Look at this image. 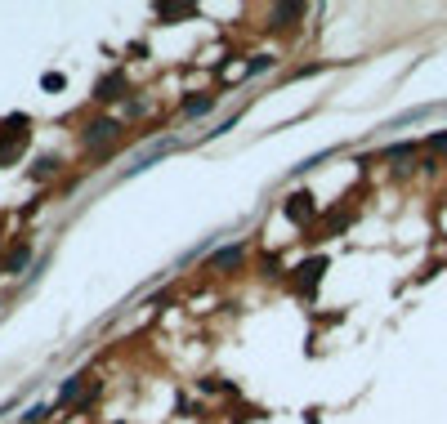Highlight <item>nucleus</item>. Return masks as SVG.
<instances>
[{"instance_id": "6", "label": "nucleus", "mask_w": 447, "mask_h": 424, "mask_svg": "<svg viewBox=\"0 0 447 424\" xmlns=\"http://www.w3.org/2000/svg\"><path fill=\"white\" fill-rule=\"evenodd\" d=\"M309 214H313V197H305V192H295V197L286 201V219H291V224H305Z\"/></svg>"}, {"instance_id": "12", "label": "nucleus", "mask_w": 447, "mask_h": 424, "mask_svg": "<svg viewBox=\"0 0 447 424\" xmlns=\"http://www.w3.org/2000/svg\"><path fill=\"white\" fill-rule=\"evenodd\" d=\"M269 67H273V58H269V54H255V58L246 63V71H241V76H260V71H269Z\"/></svg>"}, {"instance_id": "10", "label": "nucleus", "mask_w": 447, "mask_h": 424, "mask_svg": "<svg viewBox=\"0 0 447 424\" xmlns=\"http://www.w3.org/2000/svg\"><path fill=\"white\" fill-rule=\"evenodd\" d=\"M81 384H86V375H72V380L63 384V389H58V406H63V402H76V393H81Z\"/></svg>"}, {"instance_id": "15", "label": "nucleus", "mask_w": 447, "mask_h": 424, "mask_svg": "<svg viewBox=\"0 0 447 424\" xmlns=\"http://www.w3.org/2000/svg\"><path fill=\"white\" fill-rule=\"evenodd\" d=\"M277 273H282V264H277L273 254H269V259H264V277H277Z\"/></svg>"}, {"instance_id": "11", "label": "nucleus", "mask_w": 447, "mask_h": 424, "mask_svg": "<svg viewBox=\"0 0 447 424\" xmlns=\"http://www.w3.org/2000/svg\"><path fill=\"white\" fill-rule=\"evenodd\" d=\"M161 18H184V14H197V5H156Z\"/></svg>"}, {"instance_id": "5", "label": "nucleus", "mask_w": 447, "mask_h": 424, "mask_svg": "<svg viewBox=\"0 0 447 424\" xmlns=\"http://www.w3.org/2000/svg\"><path fill=\"white\" fill-rule=\"evenodd\" d=\"M295 273H300V290H313L322 282V273H327V259H309V264H300Z\"/></svg>"}, {"instance_id": "2", "label": "nucleus", "mask_w": 447, "mask_h": 424, "mask_svg": "<svg viewBox=\"0 0 447 424\" xmlns=\"http://www.w3.org/2000/svg\"><path fill=\"white\" fill-rule=\"evenodd\" d=\"M126 94V71H107L103 81H94V103H116Z\"/></svg>"}, {"instance_id": "14", "label": "nucleus", "mask_w": 447, "mask_h": 424, "mask_svg": "<svg viewBox=\"0 0 447 424\" xmlns=\"http://www.w3.org/2000/svg\"><path fill=\"white\" fill-rule=\"evenodd\" d=\"M41 85H45V90H58V85H63V76H58V71H45Z\"/></svg>"}, {"instance_id": "1", "label": "nucleus", "mask_w": 447, "mask_h": 424, "mask_svg": "<svg viewBox=\"0 0 447 424\" xmlns=\"http://www.w3.org/2000/svg\"><path fill=\"white\" fill-rule=\"evenodd\" d=\"M32 130V121L22 116V112H14V116H5L0 121V152H18V139Z\"/></svg>"}, {"instance_id": "7", "label": "nucleus", "mask_w": 447, "mask_h": 424, "mask_svg": "<svg viewBox=\"0 0 447 424\" xmlns=\"http://www.w3.org/2000/svg\"><path fill=\"white\" fill-rule=\"evenodd\" d=\"M27 264H32V246L22 241V246H14V250H9V259H5V268H0V273H9V277H14V273H22V268H27Z\"/></svg>"}, {"instance_id": "13", "label": "nucleus", "mask_w": 447, "mask_h": 424, "mask_svg": "<svg viewBox=\"0 0 447 424\" xmlns=\"http://www.w3.org/2000/svg\"><path fill=\"white\" fill-rule=\"evenodd\" d=\"M45 416H50V411H45V406H32V411H27V416H22V424H41Z\"/></svg>"}, {"instance_id": "3", "label": "nucleus", "mask_w": 447, "mask_h": 424, "mask_svg": "<svg viewBox=\"0 0 447 424\" xmlns=\"http://www.w3.org/2000/svg\"><path fill=\"white\" fill-rule=\"evenodd\" d=\"M241 264H246V246H224L211 254V273H233Z\"/></svg>"}, {"instance_id": "8", "label": "nucleus", "mask_w": 447, "mask_h": 424, "mask_svg": "<svg viewBox=\"0 0 447 424\" xmlns=\"http://www.w3.org/2000/svg\"><path fill=\"white\" fill-rule=\"evenodd\" d=\"M295 18H305V5H273V27H291Z\"/></svg>"}, {"instance_id": "16", "label": "nucleus", "mask_w": 447, "mask_h": 424, "mask_svg": "<svg viewBox=\"0 0 447 424\" xmlns=\"http://www.w3.org/2000/svg\"><path fill=\"white\" fill-rule=\"evenodd\" d=\"M429 148H434V152H447V135H434V139H429Z\"/></svg>"}, {"instance_id": "9", "label": "nucleus", "mask_w": 447, "mask_h": 424, "mask_svg": "<svg viewBox=\"0 0 447 424\" xmlns=\"http://www.w3.org/2000/svg\"><path fill=\"white\" fill-rule=\"evenodd\" d=\"M211 107H215L211 94H192V99H184V116H206Z\"/></svg>"}, {"instance_id": "4", "label": "nucleus", "mask_w": 447, "mask_h": 424, "mask_svg": "<svg viewBox=\"0 0 447 424\" xmlns=\"http://www.w3.org/2000/svg\"><path fill=\"white\" fill-rule=\"evenodd\" d=\"M116 135H121V125H116L112 116H99V121H90V125H86V143H112Z\"/></svg>"}]
</instances>
